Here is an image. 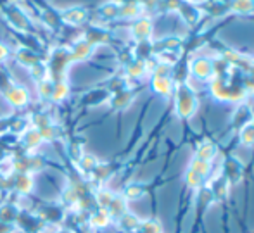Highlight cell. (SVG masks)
<instances>
[{
	"mask_svg": "<svg viewBox=\"0 0 254 233\" xmlns=\"http://www.w3.org/2000/svg\"><path fill=\"white\" fill-rule=\"evenodd\" d=\"M211 93L214 99L223 100V102H241L246 97L244 87L228 81L227 78H214L211 81Z\"/></svg>",
	"mask_w": 254,
	"mask_h": 233,
	"instance_id": "cell-1",
	"label": "cell"
},
{
	"mask_svg": "<svg viewBox=\"0 0 254 233\" xmlns=\"http://www.w3.org/2000/svg\"><path fill=\"white\" fill-rule=\"evenodd\" d=\"M199 99L195 92L189 87L187 83H178L177 85V114L184 119L192 117L197 113Z\"/></svg>",
	"mask_w": 254,
	"mask_h": 233,
	"instance_id": "cell-2",
	"label": "cell"
},
{
	"mask_svg": "<svg viewBox=\"0 0 254 233\" xmlns=\"http://www.w3.org/2000/svg\"><path fill=\"white\" fill-rule=\"evenodd\" d=\"M190 73L192 76H195L201 81H207L214 78V69H213V60L209 57H195L190 62Z\"/></svg>",
	"mask_w": 254,
	"mask_h": 233,
	"instance_id": "cell-3",
	"label": "cell"
},
{
	"mask_svg": "<svg viewBox=\"0 0 254 233\" xmlns=\"http://www.w3.org/2000/svg\"><path fill=\"white\" fill-rule=\"evenodd\" d=\"M225 170V178L230 181V185L239 183L242 180V175H244V166L241 164V161H237L235 157H228L223 163Z\"/></svg>",
	"mask_w": 254,
	"mask_h": 233,
	"instance_id": "cell-4",
	"label": "cell"
},
{
	"mask_svg": "<svg viewBox=\"0 0 254 233\" xmlns=\"http://www.w3.org/2000/svg\"><path fill=\"white\" fill-rule=\"evenodd\" d=\"M178 14H180L182 19H184L189 26H194V24H197L199 19H201V10H199V7L190 2H185V0L180 3V7H178Z\"/></svg>",
	"mask_w": 254,
	"mask_h": 233,
	"instance_id": "cell-5",
	"label": "cell"
},
{
	"mask_svg": "<svg viewBox=\"0 0 254 233\" xmlns=\"http://www.w3.org/2000/svg\"><path fill=\"white\" fill-rule=\"evenodd\" d=\"M254 121V113L251 111V107L249 106H239L237 109H235V113H234V117H232V123H234V126L235 128H244V126H248V124H251Z\"/></svg>",
	"mask_w": 254,
	"mask_h": 233,
	"instance_id": "cell-6",
	"label": "cell"
},
{
	"mask_svg": "<svg viewBox=\"0 0 254 233\" xmlns=\"http://www.w3.org/2000/svg\"><path fill=\"white\" fill-rule=\"evenodd\" d=\"M152 88L156 93L163 97H170L175 90V83L171 76H154L152 78Z\"/></svg>",
	"mask_w": 254,
	"mask_h": 233,
	"instance_id": "cell-7",
	"label": "cell"
},
{
	"mask_svg": "<svg viewBox=\"0 0 254 233\" xmlns=\"http://www.w3.org/2000/svg\"><path fill=\"white\" fill-rule=\"evenodd\" d=\"M230 181L227 180V178H218L216 181H213V185H211V193H213V199L214 200H225L228 197V193H230Z\"/></svg>",
	"mask_w": 254,
	"mask_h": 233,
	"instance_id": "cell-8",
	"label": "cell"
},
{
	"mask_svg": "<svg viewBox=\"0 0 254 233\" xmlns=\"http://www.w3.org/2000/svg\"><path fill=\"white\" fill-rule=\"evenodd\" d=\"M131 33L137 40H147L152 33V24L149 19H140L135 23V26L131 28Z\"/></svg>",
	"mask_w": 254,
	"mask_h": 233,
	"instance_id": "cell-9",
	"label": "cell"
},
{
	"mask_svg": "<svg viewBox=\"0 0 254 233\" xmlns=\"http://www.w3.org/2000/svg\"><path fill=\"white\" fill-rule=\"evenodd\" d=\"M218 149L213 142H202L201 145L197 147V152H195V157L201 161H206V163H211L214 156H216Z\"/></svg>",
	"mask_w": 254,
	"mask_h": 233,
	"instance_id": "cell-10",
	"label": "cell"
},
{
	"mask_svg": "<svg viewBox=\"0 0 254 233\" xmlns=\"http://www.w3.org/2000/svg\"><path fill=\"white\" fill-rule=\"evenodd\" d=\"M107 213H109L111 218H118L120 220L127 213V200L123 197H114L109 206H107Z\"/></svg>",
	"mask_w": 254,
	"mask_h": 233,
	"instance_id": "cell-11",
	"label": "cell"
},
{
	"mask_svg": "<svg viewBox=\"0 0 254 233\" xmlns=\"http://www.w3.org/2000/svg\"><path fill=\"white\" fill-rule=\"evenodd\" d=\"M228 9L235 14H253L254 12V0H230Z\"/></svg>",
	"mask_w": 254,
	"mask_h": 233,
	"instance_id": "cell-12",
	"label": "cell"
},
{
	"mask_svg": "<svg viewBox=\"0 0 254 233\" xmlns=\"http://www.w3.org/2000/svg\"><path fill=\"white\" fill-rule=\"evenodd\" d=\"M90 223H92V227H95V228H106L107 225L111 223V216H109V213H107V209H99L97 213L92 214Z\"/></svg>",
	"mask_w": 254,
	"mask_h": 233,
	"instance_id": "cell-13",
	"label": "cell"
},
{
	"mask_svg": "<svg viewBox=\"0 0 254 233\" xmlns=\"http://www.w3.org/2000/svg\"><path fill=\"white\" fill-rule=\"evenodd\" d=\"M120 225H121V228H123V230L135 232V230H138V227H140V221H138V218L133 216V214L125 213L123 216L120 218Z\"/></svg>",
	"mask_w": 254,
	"mask_h": 233,
	"instance_id": "cell-14",
	"label": "cell"
},
{
	"mask_svg": "<svg viewBox=\"0 0 254 233\" xmlns=\"http://www.w3.org/2000/svg\"><path fill=\"white\" fill-rule=\"evenodd\" d=\"M144 186L142 185H138V183H130L125 188V195H123V199L125 200H138V199H142L144 197Z\"/></svg>",
	"mask_w": 254,
	"mask_h": 233,
	"instance_id": "cell-15",
	"label": "cell"
},
{
	"mask_svg": "<svg viewBox=\"0 0 254 233\" xmlns=\"http://www.w3.org/2000/svg\"><path fill=\"white\" fill-rule=\"evenodd\" d=\"M189 170H192L194 173H197V175H201L202 178H206L211 171V163H206V161H201V159H197V157H194V159L190 161Z\"/></svg>",
	"mask_w": 254,
	"mask_h": 233,
	"instance_id": "cell-16",
	"label": "cell"
},
{
	"mask_svg": "<svg viewBox=\"0 0 254 233\" xmlns=\"http://www.w3.org/2000/svg\"><path fill=\"white\" fill-rule=\"evenodd\" d=\"M202 181H204V178L201 176V175L194 173V171H192V170H187V173H185V183H187L189 188L201 190Z\"/></svg>",
	"mask_w": 254,
	"mask_h": 233,
	"instance_id": "cell-17",
	"label": "cell"
},
{
	"mask_svg": "<svg viewBox=\"0 0 254 233\" xmlns=\"http://www.w3.org/2000/svg\"><path fill=\"white\" fill-rule=\"evenodd\" d=\"M31 185H33V180H31L30 175H21V176H17L16 183H14V186H16V190H17V192H21V193L30 192Z\"/></svg>",
	"mask_w": 254,
	"mask_h": 233,
	"instance_id": "cell-18",
	"label": "cell"
},
{
	"mask_svg": "<svg viewBox=\"0 0 254 233\" xmlns=\"http://www.w3.org/2000/svg\"><path fill=\"white\" fill-rule=\"evenodd\" d=\"M241 142L242 145H248V147L254 145V123L241 128Z\"/></svg>",
	"mask_w": 254,
	"mask_h": 233,
	"instance_id": "cell-19",
	"label": "cell"
},
{
	"mask_svg": "<svg viewBox=\"0 0 254 233\" xmlns=\"http://www.w3.org/2000/svg\"><path fill=\"white\" fill-rule=\"evenodd\" d=\"M145 71H147V64H145L144 60H137V62L130 64V67H128V73H130V76H133V78L144 76Z\"/></svg>",
	"mask_w": 254,
	"mask_h": 233,
	"instance_id": "cell-20",
	"label": "cell"
},
{
	"mask_svg": "<svg viewBox=\"0 0 254 233\" xmlns=\"http://www.w3.org/2000/svg\"><path fill=\"white\" fill-rule=\"evenodd\" d=\"M138 232L140 233H161V225L154 220L144 221V223H140V227H138Z\"/></svg>",
	"mask_w": 254,
	"mask_h": 233,
	"instance_id": "cell-21",
	"label": "cell"
},
{
	"mask_svg": "<svg viewBox=\"0 0 254 233\" xmlns=\"http://www.w3.org/2000/svg\"><path fill=\"white\" fill-rule=\"evenodd\" d=\"M113 199H114V195L109 190H101V192H97V204L102 206V209H107V206H109Z\"/></svg>",
	"mask_w": 254,
	"mask_h": 233,
	"instance_id": "cell-22",
	"label": "cell"
},
{
	"mask_svg": "<svg viewBox=\"0 0 254 233\" xmlns=\"http://www.w3.org/2000/svg\"><path fill=\"white\" fill-rule=\"evenodd\" d=\"M131 99H133V97H131L130 92L120 93V95H118L116 99H114V106H116L118 109H123V107H127L128 104L131 102Z\"/></svg>",
	"mask_w": 254,
	"mask_h": 233,
	"instance_id": "cell-23",
	"label": "cell"
},
{
	"mask_svg": "<svg viewBox=\"0 0 254 233\" xmlns=\"http://www.w3.org/2000/svg\"><path fill=\"white\" fill-rule=\"evenodd\" d=\"M213 193H211L209 188H202L201 193H199V204H201V207H207V204L213 202Z\"/></svg>",
	"mask_w": 254,
	"mask_h": 233,
	"instance_id": "cell-24",
	"label": "cell"
},
{
	"mask_svg": "<svg viewBox=\"0 0 254 233\" xmlns=\"http://www.w3.org/2000/svg\"><path fill=\"white\" fill-rule=\"evenodd\" d=\"M138 12H140L138 3H127V5L121 9V14H123L125 17H135Z\"/></svg>",
	"mask_w": 254,
	"mask_h": 233,
	"instance_id": "cell-25",
	"label": "cell"
},
{
	"mask_svg": "<svg viewBox=\"0 0 254 233\" xmlns=\"http://www.w3.org/2000/svg\"><path fill=\"white\" fill-rule=\"evenodd\" d=\"M14 209L10 206H3L2 209H0V223H7V221H10L14 218Z\"/></svg>",
	"mask_w": 254,
	"mask_h": 233,
	"instance_id": "cell-26",
	"label": "cell"
},
{
	"mask_svg": "<svg viewBox=\"0 0 254 233\" xmlns=\"http://www.w3.org/2000/svg\"><path fill=\"white\" fill-rule=\"evenodd\" d=\"M81 163H83V168H85V170H87V171L95 170V168H97V161H95L92 156H85Z\"/></svg>",
	"mask_w": 254,
	"mask_h": 233,
	"instance_id": "cell-27",
	"label": "cell"
},
{
	"mask_svg": "<svg viewBox=\"0 0 254 233\" xmlns=\"http://www.w3.org/2000/svg\"><path fill=\"white\" fill-rule=\"evenodd\" d=\"M182 2H184V0H166V9L168 10H178V7H180Z\"/></svg>",
	"mask_w": 254,
	"mask_h": 233,
	"instance_id": "cell-28",
	"label": "cell"
},
{
	"mask_svg": "<svg viewBox=\"0 0 254 233\" xmlns=\"http://www.w3.org/2000/svg\"><path fill=\"white\" fill-rule=\"evenodd\" d=\"M9 232H12V227H9L7 223L0 225V233H9Z\"/></svg>",
	"mask_w": 254,
	"mask_h": 233,
	"instance_id": "cell-29",
	"label": "cell"
},
{
	"mask_svg": "<svg viewBox=\"0 0 254 233\" xmlns=\"http://www.w3.org/2000/svg\"><path fill=\"white\" fill-rule=\"evenodd\" d=\"M249 74H251V76L254 78V60L251 62V66H249Z\"/></svg>",
	"mask_w": 254,
	"mask_h": 233,
	"instance_id": "cell-30",
	"label": "cell"
},
{
	"mask_svg": "<svg viewBox=\"0 0 254 233\" xmlns=\"http://www.w3.org/2000/svg\"><path fill=\"white\" fill-rule=\"evenodd\" d=\"M185 2H190V3H195V2H201V0H185Z\"/></svg>",
	"mask_w": 254,
	"mask_h": 233,
	"instance_id": "cell-31",
	"label": "cell"
},
{
	"mask_svg": "<svg viewBox=\"0 0 254 233\" xmlns=\"http://www.w3.org/2000/svg\"><path fill=\"white\" fill-rule=\"evenodd\" d=\"M80 233H88V232H80Z\"/></svg>",
	"mask_w": 254,
	"mask_h": 233,
	"instance_id": "cell-32",
	"label": "cell"
}]
</instances>
